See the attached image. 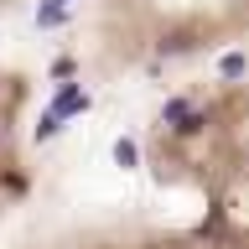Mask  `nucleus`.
<instances>
[{
  "label": "nucleus",
  "mask_w": 249,
  "mask_h": 249,
  "mask_svg": "<svg viewBox=\"0 0 249 249\" xmlns=\"http://www.w3.org/2000/svg\"><path fill=\"white\" fill-rule=\"evenodd\" d=\"M31 73H21L16 62H0V223L31 187L26 166V114H31Z\"/></svg>",
  "instance_id": "nucleus-3"
},
{
  "label": "nucleus",
  "mask_w": 249,
  "mask_h": 249,
  "mask_svg": "<svg viewBox=\"0 0 249 249\" xmlns=\"http://www.w3.org/2000/svg\"><path fill=\"white\" fill-rule=\"evenodd\" d=\"M68 47L93 83L161 78L249 47V0H78Z\"/></svg>",
  "instance_id": "nucleus-2"
},
{
  "label": "nucleus",
  "mask_w": 249,
  "mask_h": 249,
  "mask_svg": "<svg viewBox=\"0 0 249 249\" xmlns=\"http://www.w3.org/2000/svg\"><path fill=\"white\" fill-rule=\"evenodd\" d=\"M26 0H0V16H11V11H21Z\"/></svg>",
  "instance_id": "nucleus-5"
},
{
  "label": "nucleus",
  "mask_w": 249,
  "mask_h": 249,
  "mask_svg": "<svg viewBox=\"0 0 249 249\" xmlns=\"http://www.w3.org/2000/svg\"><path fill=\"white\" fill-rule=\"evenodd\" d=\"M145 161L202 202L197 249H249V68L192 78L145 130Z\"/></svg>",
  "instance_id": "nucleus-1"
},
{
  "label": "nucleus",
  "mask_w": 249,
  "mask_h": 249,
  "mask_svg": "<svg viewBox=\"0 0 249 249\" xmlns=\"http://www.w3.org/2000/svg\"><path fill=\"white\" fill-rule=\"evenodd\" d=\"M36 249H197L187 223H130V229H78Z\"/></svg>",
  "instance_id": "nucleus-4"
}]
</instances>
